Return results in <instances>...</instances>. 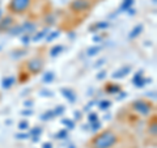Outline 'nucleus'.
<instances>
[{"instance_id": "29", "label": "nucleus", "mask_w": 157, "mask_h": 148, "mask_svg": "<svg viewBox=\"0 0 157 148\" xmlns=\"http://www.w3.org/2000/svg\"><path fill=\"white\" fill-rule=\"evenodd\" d=\"M28 127H29V123H28V121H22V122H20L18 123V129L20 130H28Z\"/></svg>"}, {"instance_id": "11", "label": "nucleus", "mask_w": 157, "mask_h": 148, "mask_svg": "<svg viewBox=\"0 0 157 148\" xmlns=\"http://www.w3.org/2000/svg\"><path fill=\"white\" fill-rule=\"evenodd\" d=\"M143 29H144V26L141 25V24H139V25H136V26L131 30V33L128 34V38H130V39H135L136 37H139L140 34H141V32H143Z\"/></svg>"}, {"instance_id": "36", "label": "nucleus", "mask_w": 157, "mask_h": 148, "mask_svg": "<svg viewBox=\"0 0 157 148\" xmlns=\"http://www.w3.org/2000/svg\"><path fill=\"white\" fill-rule=\"evenodd\" d=\"M119 95H121V96H118V97H117V98H118V100H123V98H124V97L127 96V95H126V93H124V92H122V93H119Z\"/></svg>"}, {"instance_id": "38", "label": "nucleus", "mask_w": 157, "mask_h": 148, "mask_svg": "<svg viewBox=\"0 0 157 148\" xmlns=\"http://www.w3.org/2000/svg\"><path fill=\"white\" fill-rule=\"evenodd\" d=\"M75 115H76V118H78V119H80V118H81V114H80V113H78V111H75Z\"/></svg>"}, {"instance_id": "40", "label": "nucleus", "mask_w": 157, "mask_h": 148, "mask_svg": "<svg viewBox=\"0 0 157 148\" xmlns=\"http://www.w3.org/2000/svg\"><path fill=\"white\" fill-rule=\"evenodd\" d=\"M101 37H94V38H93V41H101Z\"/></svg>"}, {"instance_id": "2", "label": "nucleus", "mask_w": 157, "mask_h": 148, "mask_svg": "<svg viewBox=\"0 0 157 148\" xmlns=\"http://www.w3.org/2000/svg\"><path fill=\"white\" fill-rule=\"evenodd\" d=\"M32 6V0H11L8 4V11L13 14L25 13Z\"/></svg>"}, {"instance_id": "23", "label": "nucleus", "mask_w": 157, "mask_h": 148, "mask_svg": "<svg viewBox=\"0 0 157 148\" xmlns=\"http://www.w3.org/2000/svg\"><path fill=\"white\" fill-rule=\"evenodd\" d=\"M62 123H63V125H66V126H67L70 130H72L73 127H75V123H73V121H71V119H67V118H64V119L62 121Z\"/></svg>"}, {"instance_id": "33", "label": "nucleus", "mask_w": 157, "mask_h": 148, "mask_svg": "<svg viewBox=\"0 0 157 148\" xmlns=\"http://www.w3.org/2000/svg\"><path fill=\"white\" fill-rule=\"evenodd\" d=\"M42 96H48V97H52V93L50 91H42Z\"/></svg>"}, {"instance_id": "4", "label": "nucleus", "mask_w": 157, "mask_h": 148, "mask_svg": "<svg viewBox=\"0 0 157 148\" xmlns=\"http://www.w3.org/2000/svg\"><path fill=\"white\" fill-rule=\"evenodd\" d=\"M92 7V4L89 0H73L71 3V11L75 12V13H81V12H86L89 11Z\"/></svg>"}, {"instance_id": "10", "label": "nucleus", "mask_w": 157, "mask_h": 148, "mask_svg": "<svg viewBox=\"0 0 157 148\" xmlns=\"http://www.w3.org/2000/svg\"><path fill=\"white\" fill-rule=\"evenodd\" d=\"M60 92H62V95L64 96V98H67V100H68V102L73 103V102L76 101V95H75V92H73L72 89H70V88H62Z\"/></svg>"}, {"instance_id": "22", "label": "nucleus", "mask_w": 157, "mask_h": 148, "mask_svg": "<svg viewBox=\"0 0 157 148\" xmlns=\"http://www.w3.org/2000/svg\"><path fill=\"white\" fill-rule=\"evenodd\" d=\"M67 136H68V131H67V130H60V131H58L56 134H55V138H56V139H60V140L66 139Z\"/></svg>"}, {"instance_id": "42", "label": "nucleus", "mask_w": 157, "mask_h": 148, "mask_svg": "<svg viewBox=\"0 0 157 148\" xmlns=\"http://www.w3.org/2000/svg\"><path fill=\"white\" fill-rule=\"evenodd\" d=\"M70 148H75V146H70Z\"/></svg>"}, {"instance_id": "1", "label": "nucleus", "mask_w": 157, "mask_h": 148, "mask_svg": "<svg viewBox=\"0 0 157 148\" xmlns=\"http://www.w3.org/2000/svg\"><path fill=\"white\" fill-rule=\"evenodd\" d=\"M118 143V136L111 130H105L92 140V148H113Z\"/></svg>"}, {"instance_id": "12", "label": "nucleus", "mask_w": 157, "mask_h": 148, "mask_svg": "<svg viewBox=\"0 0 157 148\" xmlns=\"http://www.w3.org/2000/svg\"><path fill=\"white\" fill-rule=\"evenodd\" d=\"M105 91L109 93V95H118V93L121 92V85H118V84H107Z\"/></svg>"}, {"instance_id": "3", "label": "nucleus", "mask_w": 157, "mask_h": 148, "mask_svg": "<svg viewBox=\"0 0 157 148\" xmlns=\"http://www.w3.org/2000/svg\"><path fill=\"white\" fill-rule=\"evenodd\" d=\"M132 110L136 111L137 114H140V115H149L151 113H152V103L148 102V101H145V100H136L132 102Z\"/></svg>"}, {"instance_id": "35", "label": "nucleus", "mask_w": 157, "mask_h": 148, "mask_svg": "<svg viewBox=\"0 0 157 148\" xmlns=\"http://www.w3.org/2000/svg\"><path fill=\"white\" fill-rule=\"evenodd\" d=\"M42 148H52V144H51V143H43Z\"/></svg>"}, {"instance_id": "13", "label": "nucleus", "mask_w": 157, "mask_h": 148, "mask_svg": "<svg viewBox=\"0 0 157 148\" xmlns=\"http://www.w3.org/2000/svg\"><path fill=\"white\" fill-rule=\"evenodd\" d=\"M14 83H16V79H14L13 76H7L2 80V87L4 88V89H9Z\"/></svg>"}, {"instance_id": "31", "label": "nucleus", "mask_w": 157, "mask_h": 148, "mask_svg": "<svg viewBox=\"0 0 157 148\" xmlns=\"http://www.w3.org/2000/svg\"><path fill=\"white\" fill-rule=\"evenodd\" d=\"M29 136H30V135L26 134V132H20V134H17V135H16L17 139H28Z\"/></svg>"}, {"instance_id": "37", "label": "nucleus", "mask_w": 157, "mask_h": 148, "mask_svg": "<svg viewBox=\"0 0 157 148\" xmlns=\"http://www.w3.org/2000/svg\"><path fill=\"white\" fill-rule=\"evenodd\" d=\"M24 105H25L26 107H30L33 105V101H25V102H24Z\"/></svg>"}, {"instance_id": "24", "label": "nucleus", "mask_w": 157, "mask_h": 148, "mask_svg": "<svg viewBox=\"0 0 157 148\" xmlns=\"http://www.w3.org/2000/svg\"><path fill=\"white\" fill-rule=\"evenodd\" d=\"M42 134V129L41 127H34V129L30 131V136H39Z\"/></svg>"}, {"instance_id": "18", "label": "nucleus", "mask_w": 157, "mask_h": 148, "mask_svg": "<svg viewBox=\"0 0 157 148\" xmlns=\"http://www.w3.org/2000/svg\"><path fill=\"white\" fill-rule=\"evenodd\" d=\"M54 79H55V75H54V72H51V71H48V72H46L45 75H43V77H42V80H43V83H46V84H50Z\"/></svg>"}, {"instance_id": "7", "label": "nucleus", "mask_w": 157, "mask_h": 148, "mask_svg": "<svg viewBox=\"0 0 157 148\" xmlns=\"http://www.w3.org/2000/svg\"><path fill=\"white\" fill-rule=\"evenodd\" d=\"M20 28H21V33H26L28 36H32L37 30V25L32 21H25L22 25H20Z\"/></svg>"}, {"instance_id": "6", "label": "nucleus", "mask_w": 157, "mask_h": 148, "mask_svg": "<svg viewBox=\"0 0 157 148\" xmlns=\"http://www.w3.org/2000/svg\"><path fill=\"white\" fill-rule=\"evenodd\" d=\"M14 25V18L12 16H7L0 20V32H8Z\"/></svg>"}, {"instance_id": "21", "label": "nucleus", "mask_w": 157, "mask_h": 148, "mask_svg": "<svg viewBox=\"0 0 157 148\" xmlns=\"http://www.w3.org/2000/svg\"><path fill=\"white\" fill-rule=\"evenodd\" d=\"M54 117H55V115H54V111L52 110H48V111L43 113V114L41 115V119L42 121H50V119H52Z\"/></svg>"}, {"instance_id": "17", "label": "nucleus", "mask_w": 157, "mask_h": 148, "mask_svg": "<svg viewBox=\"0 0 157 148\" xmlns=\"http://www.w3.org/2000/svg\"><path fill=\"white\" fill-rule=\"evenodd\" d=\"M63 50H64V47H63L62 45H56V46H54L51 50H50V55H51L52 58H54V56H58Z\"/></svg>"}, {"instance_id": "32", "label": "nucleus", "mask_w": 157, "mask_h": 148, "mask_svg": "<svg viewBox=\"0 0 157 148\" xmlns=\"http://www.w3.org/2000/svg\"><path fill=\"white\" fill-rule=\"evenodd\" d=\"M29 41H30V36H26V37H22V43L24 45H28Z\"/></svg>"}, {"instance_id": "14", "label": "nucleus", "mask_w": 157, "mask_h": 148, "mask_svg": "<svg viewBox=\"0 0 157 148\" xmlns=\"http://www.w3.org/2000/svg\"><path fill=\"white\" fill-rule=\"evenodd\" d=\"M134 2L135 0H122L121 7H119V12H127L132 6H134Z\"/></svg>"}, {"instance_id": "5", "label": "nucleus", "mask_w": 157, "mask_h": 148, "mask_svg": "<svg viewBox=\"0 0 157 148\" xmlns=\"http://www.w3.org/2000/svg\"><path fill=\"white\" fill-rule=\"evenodd\" d=\"M26 68L32 75H37L43 70V59L42 58H33L26 63Z\"/></svg>"}, {"instance_id": "9", "label": "nucleus", "mask_w": 157, "mask_h": 148, "mask_svg": "<svg viewBox=\"0 0 157 148\" xmlns=\"http://www.w3.org/2000/svg\"><path fill=\"white\" fill-rule=\"evenodd\" d=\"M131 72V67L130 66H124V67H122L121 70H117L114 73L111 75L113 79H123L126 77L128 73Z\"/></svg>"}, {"instance_id": "30", "label": "nucleus", "mask_w": 157, "mask_h": 148, "mask_svg": "<svg viewBox=\"0 0 157 148\" xmlns=\"http://www.w3.org/2000/svg\"><path fill=\"white\" fill-rule=\"evenodd\" d=\"M88 121H89V123L98 121V117H97V114H96V113H90V114L88 115Z\"/></svg>"}, {"instance_id": "26", "label": "nucleus", "mask_w": 157, "mask_h": 148, "mask_svg": "<svg viewBox=\"0 0 157 148\" xmlns=\"http://www.w3.org/2000/svg\"><path fill=\"white\" fill-rule=\"evenodd\" d=\"M90 125H92V126H90V130H92V131H97V130L101 129V122H98V121L92 122Z\"/></svg>"}, {"instance_id": "25", "label": "nucleus", "mask_w": 157, "mask_h": 148, "mask_svg": "<svg viewBox=\"0 0 157 148\" xmlns=\"http://www.w3.org/2000/svg\"><path fill=\"white\" fill-rule=\"evenodd\" d=\"M64 110H66V109H64V106L59 105L56 109H55V110H52V111H54V115H62L63 113H64Z\"/></svg>"}, {"instance_id": "41", "label": "nucleus", "mask_w": 157, "mask_h": 148, "mask_svg": "<svg viewBox=\"0 0 157 148\" xmlns=\"http://www.w3.org/2000/svg\"><path fill=\"white\" fill-rule=\"evenodd\" d=\"M2 14H3V12H2V9H0V18H2Z\"/></svg>"}, {"instance_id": "34", "label": "nucleus", "mask_w": 157, "mask_h": 148, "mask_svg": "<svg viewBox=\"0 0 157 148\" xmlns=\"http://www.w3.org/2000/svg\"><path fill=\"white\" fill-rule=\"evenodd\" d=\"M105 76H106V72H105V71H102V72H100V73L97 75V79H104Z\"/></svg>"}, {"instance_id": "16", "label": "nucleus", "mask_w": 157, "mask_h": 148, "mask_svg": "<svg viewBox=\"0 0 157 148\" xmlns=\"http://www.w3.org/2000/svg\"><path fill=\"white\" fill-rule=\"evenodd\" d=\"M48 33H50V32H48V28H47V29H43V30H41L38 34H36V36H33V41H34V42L41 41V39H42V38H45Z\"/></svg>"}, {"instance_id": "8", "label": "nucleus", "mask_w": 157, "mask_h": 148, "mask_svg": "<svg viewBox=\"0 0 157 148\" xmlns=\"http://www.w3.org/2000/svg\"><path fill=\"white\" fill-rule=\"evenodd\" d=\"M147 81H149V80H145V79L143 77V72L141 71H139L134 77H132V83L135 84L136 88H143Z\"/></svg>"}, {"instance_id": "28", "label": "nucleus", "mask_w": 157, "mask_h": 148, "mask_svg": "<svg viewBox=\"0 0 157 148\" xmlns=\"http://www.w3.org/2000/svg\"><path fill=\"white\" fill-rule=\"evenodd\" d=\"M56 37H59V32H52V33H48L47 34V42H50V41H52L54 38H56Z\"/></svg>"}, {"instance_id": "19", "label": "nucleus", "mask_w": 157, "mask_h": 148, "mask_svg": "<svg viewBox=\"0 0 157 148\" xmlns=\"http://www.w3.org/2000/svg\"><path fill=\"white\" fill-rule=\"evenodd\" d=\"M100 51H101V47L100 46H92V47L88 49V55H89V56H94Z\"/></svg>"}, {"instance_id": "39", "label": "nucleus", "mask_w": 157, "mask_h": 148, "mask_svg": "<svg viewBox=\"0 0 157 148\" xmlns=\"http://www.w3.org/2000/svg\"><path fill=\"white\" fill-rule=\"evenodd\" d=\"M22 114H26V115H29V114H32V111H30V110H28V111H22Z\"/></svg>"}, {"instance_id": "27", "label": "nucleus", "mask_w": 157, "mask_h": 148, "mask_svg": "<svg viewBox=\"0 0 157 148\" xmlns=\"http://www.w3.org/2000/svg\"><path fill=\"white\" fill-rule=\"evenodd\" d=\"M156 130H157V127H156V122L153 123V125L151 123V125H149V130H148V131H149V134H151L152 136H156V134H157V131H156Z\"/></svg>"}, {"instance_id": "20", "label": "nucleus", "mask_w": 157, "mask_h": 148, "mask_svg": "<svg viewBox=\"0 0 157 148\" xmlns=\"http://www.w3.org/2000/svg\"><path fill=\"white\" fill-rule=\"evenodd\" d=\"M110 106H111V102L109 100L100 101V103H98V107H100V110H106V109H109Z\"/></svg>"}, {"instance_id": "15", "label": "nucleus", "mask_w": 157, "mask_h": 148, "mask_svg": "<svg viewBox=\"0 0 157 148\" xmlns=\"http://www.w3.org/2000/svg\"><path fill=\"white\" fill-rule=\"evenodd\" d=\"M110 26V24L109 22H97L96 25H93L90 26V30H94V32H98V30H102V29H106V28H109Z\"/></svg>"}]
</instances>
